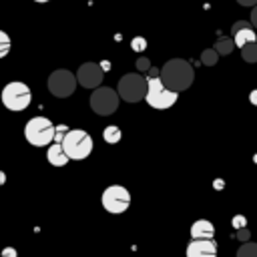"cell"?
Here are the masks:
<instances>
[{"instance_id": "cell-25", "label": "cell", "mask_w": 257, "mask_h": 257, "mask_svg": "<svg viewBox=\"0 0 257 257\" xmlns=\"http://www.w3.org/2000/svg\"><path fill=\"white\" fill-rule=\"evenodd\" d=\"M237 239L247 243V239H249V231H247V227H243V229H237Z\"/></svg>"}, {"instance_id": "cell-31", "label": "cell", "mask_w": 257, "mask_h": 257, "mask_svg": "<svg viewBox=\"0 0 257 257\" xmlns=\"http://www.w3.org/2000/svg\"><path fill=\"white\" fill-rule=\"evenodd\" d=\"M2 183H4V173L0 171V185H2Z\"/></svg>"}, {"instance_id": "cell-11", "label": "cell", "mask_w": 257, "mask_h": 257, "mask_svg": "<svg viewBox=\"0 0 257 257\" xmlns=\"http://www.w3.org/2000/svg\"><path fill=\"white\" fill-rule=\"evenodd\" d=\"M231 38H233V44L235 46H245L249 42H257V32L255 28L251 26V22H245V20H239L233 24L231 28Z\"/></svg>"}, {"instance_id": "cell-16", "label": "cell", "mask_w": 257, "mask_h": 257, "mask_svg": "<svg viewBox=\"0 0 257 257\" xmlns=\"http://www.w3.org/2000/svg\"><path fill=\"white\" fill-rule=\"evenodd\" d=\"M102 139L108 143V145H116L120 139H122V133L116 124H108L104 131H102Z\"/></svg>"}, {"instance_id": "cell-24", "label": "cell", "mask_w": 257, "mask_h": 257, "mask_svg": "<svg viewBox=\"0 0 257 257\" xmlns=\"http://www.w3.org/2000/svg\"><path fill=\"white\" fill-rule=\"evenodd\" d=\"M245 225H247V219H245L243 215H235V217H233V227H235V229H243Z\"/></svg>"}, {"instance_id": "cell-15", "label": "cell", "mask_w": 257, "mask_h": 257, "mask_svg": "<svg viewBox=\"0 0 257 257\" xmlns=\"http://www.w3.org/2000/svg\"><path fill=\"white\" fill-rule=\"evenodd\" d=\"M233 48H235V44H233V38H231V36H221V38L215 42V46H213V50H215L219 56L231 54Z\"/></svg>"}, {"instance_id": "cell-23", "label": "cell", "mask_w": 257, "mask_h": 257, "mask_svg": "<svg viewBox=\"0 0 257 257\" xmlns=\"http://www.w3.org/2000/svg\"><path fill=\"white\" fill-rule=\"evenodd\" d=\"M137 68H139L141 72H147V70L151 68V62H149V58H147V56H141V58L137 60Z\"/></svg>"}, {"instance_id": "cell-1", "label": "cell", "mask_w": 257, "mask_h": 257, "mask_svg": "<svg viewBox=\"0 0 257 257\" xmlns=\"http://www.w3.org/2000/svg\"><path fill=\"white\" fill-rule=\"evenodd\" d=\"M159 78L169 90L183 92L193 84L195 70H193V64L189 60H185V58H171L159 70Z\"/></svg>"}, {"instance_id": "cell-13", "label": "cell", "mask_w": 257, "mask_h": 257, "mask_svg": "<svg viewBox=\"0 0 257 257\" xmlns=\"http://www.w3.org/2000/svg\"><path fill=\"white\" fill-rule=\"evenodd\" d=\"M215 237V225L209 219H197L191 225V239H213Z\"/></svg>"}, {"instance_id": "cell-17", "label": "cell", "mask_w": 257, "mask_h": 257, "mask_svg": "<svg viewBox=\"0 0 257 257\" xmlns=\"http://www.w3.org/2000/svg\"><path fill=\"white\" fill-rule=\"evenodd\" d=\"M241 56L245 62H257V42H249L241 46Z\"/></svg>"}, {"instance_id": "cell-6", "label": "cell", "mask_w": 257, "mask_h": 257, "mask_svg": "<svg viewBox=\"0 0 257 257\" xmlns=\"http://www.w3.org/2000/svg\"><path fill=\"white\" fill-rule=\"evenodd\" d=\"M147 92V78L141 76L139 72H128L118 80L116 86V94L118 98L126 100V102H139L145 98Z\"/></svg>"}, {"instance_id": "cell-29", "label": "cell", "mask_w": 257, "mask_h": 257, "mask_svg": "<svg viewBox=\"0 0 257 257\" xmlns=\"http://www.w3.org/2000/svg\"><path fill=\"white\" fill-rule=\"evenodd\" d=\"M249 100H251V104H255V106H257V88L249 92Z\"/></svg>"}, {"instance_id": "cell-27", "label": "cell", "mask_w": 257, "mask_h": 257, "mask_svg": "<svg viewBox=\"0 0 257 257\" xmlns=\"http://www.w3.org/2000/svg\"><path fill=\"white\" fill-rule=\"evenodd\" d=\"M251 26L257 28V4H255L253 10H251Z\"/></svg>"}, {"instance_id": "cell-8", "label": "cell", "mask_w": 257, "mask_h": 257, "mask_svg": "<svg viewBox=\"0 0 257 257\" xmlns=\"http://www.w3.org/2000/svg\"><path fill=\"white\" fill-rule=\"evenodd\" d=\"M118 102H120V98H118L116 90H112L110 86H98L90 94V108H92V112H96L100 116L112 114L118 108Z\"/></svg>"}, {"instance_id": "cell-28", "label": "cell", "mask_w": 257, "mask_h": 257, "mask_svg": "<svg viewBox=\"0 0 257 257\" xmlns=\"http://www.w3.org/2000/svg\"><path fill=\"white\" fill-rule=\"evenodd\" d=\"M147 72H149V76H145V78H157L159 76V68H155V66H151Z\"/></svg>"}, {"instance_id": "cell-21", "label": "cell", "mask_w": 257, "mask_h": 257, "mask_svg": "<svg viewBox=\"0 0 257 257\" xmlns=\"http://www.w3.org/2000/svg\"><path fill=\"white\" fill-rule=\"evenodd\" d=\"M66 133H68V126L66 124H56L54 126V139H52V143H62V139H64Z\"/></svg>"}, {"instance_id": "cell-3", "label": "cell", "mask_w": 257, "mask_h": 257, "mask_svg": "<svg viewBox=\"0 0 257 257\" xmlns=\"http://www.w3.org/2000/svg\"><path fill=\"white\" fill-rule=\"evenodd\" d=\"M0 100H2V104H4L8 110L20 112V110L28 108L30 102H32L30 86L24 84V82H20V80H12V82H8V84L2 88Z\"/></svg>"}, {"instance_id": "cell-2", "label": "cell", "mask_w": 257, "mask_h": 257, "mask_svg": "<svg viewBox=\"0 0 257 257\" xmlns=\"http://www.w3.org/2000/svg\"><path fill=\"white\" fill-rule=\"evenodd\" d=\"M62 151L68 157V161H82L92 153V137L86 131L80 128H68V133L62 139Z\"/></svg>"}, {"instance_id": "cell-14", "label": "cell", "mask_w": 257, "mask_h": 257, "mask_svg": "<svg viewBox=\"0 0 257 257\" xmlns=\"http://www.w3.org/2000/svg\"><path fill=\"white\" fill-rule=\"evenodd\" d=\"M46 161H48L52 167H64V165L68 163V157L64 155V151H62V145H60V143H50V145H48Z\"/></svg>"}, {"instance_id": "cell-22", "label": "cell", "mask_w": 257, "mask_h": 257, "mask_svg": "<svg viewBox=\"0 0 257 257\" xmlns=\"http://www.w3.org/2000/svg\"><path fill=\"white\" fill-rule=\"evenodd\" d=\"M131 46H133V50H135V52H143V50L147 48V40H145V38H141V36H137V38H133V40H131Z\"/></svg>"}, {"instance_id": "cell-32", "label": "cell", "mask_w": 257, "mask_h": 257, "mask_svg": "<svg viewBox=\"0 0 257 257\" xmlns=\"http://www.w3.org/2000/svg\"><path fill=\"white\" fill-rule=\"evenodd\" d=\"M34 2H40V4H44V2H50V0H34Z\"/></svg>"}, {"instance_id": "cell-4", "label": "cell", "mask_w": 257, "mask_h": 257, "mask_svg": "<svg viewBox=\"0 0 257 257\" xmlns=\"http://www.w3.org/2000/svg\"><path fill=\"white\" fill-rule=\"evenodd\" d=\"M24 139L32 147H46L54 139V124L46 116H32L24 124Z\"/></svg>"}, {"instance_id": "cell-26", "label": "cell", "mask_w": 257, "mask_h": 257, "mask_svg": "<svg viewBox=\"0 0 257 257\" xmlns=\"http://www.w3.org/2000/svg\"><path fill=\"white\" fill-rule=\"evenodd\" d=\"M2 257H16V249H12V247L2 249Z\"/></svg>"}, {"instance_id": "cell-18", "label": "cell", "mask_w": 257, "mask_h": 257, "mask_svg": "<svg viewBox=\"0 0 257 257\" xmlns=\"http://www.w3.org/2000/svg\"><path fill=\"white\" fill-rule=\"evenodd\" d=\"M237 257H257V243L247 241L237 249Z\"/></svg>"}, {"instance_id": "cell-20", "label": "cell", "mask_w": 257, "mask_h": 257, "mask_svg": "<svg viewBox=\"0 0 257 257\" xmlns=\"http://www.w3.org/2000/svg\"><path fill=\"white\" fill-rule=\"evenodd\" d=\"M10 46H12V40H10V36H8L4 30H0V58L8 56V52H10Z\"/></svg>"}, {"instance_id": "cell-19", "label": "cell", "mask_w": 257, "mask_h": 257, "mask_svg": "<svg viewBox=\"0 0 257 257\" xmlns=\"http://www.w3.org/2000/svg\"><path fill=\"white\" fill-rule=\"evenodd\" d=\"M217 60H219V54H217L213 48H205V50L201 52V62H203L205 66H215Z\"/></svg>"}, {"instance_id": "cell-30", "label": "cell", "mask_w": 257, "mask_h": 257, "mask_svg": "<svg viewBox=\"0 0 257 257\" xmlns=\"http://www.w3.org/2000/svg\"><path fill=\"white\" fill-rule=\"evenodd\" d=\"M237 4H241V6H255L257 0H237Z\"/></svg>"}, {"instance_id": "cell-7", "label": "cell", "mask_w": 257, "mask_h": 257, "mask_svg": "<svg viewBox=\"0 0 257 257\" xmlns=\"http://www.w3.org/2000/svg\"><path fill=\"white\" fill-rule=\"evenodd\" d=\"M100 203H102L106 213L120 215V213H124L131 207V193L122 185H110V187H106L102 191Z\"/></svg>"}, {"instance_id": "cell-10", "label": "cell", "mask_w": 257, "mask_h": 257, "mask_svg": "<svg viewBox=\"0 0 257 257\" xmlns=\"http://www.w3.org/2000/svg\"><path fill=\"white\" fill-rule=\"evenodd\" d=\"M74 76H76V84H80L82 88H92L94 90V88L100 86V82L104 78V70L96 62H84V64L78 66Z\"/></svg>"}, {"instance_id": "cell-5", "label": "cell", "mask_w": 257, "mask_h": 257, "mask_svg": "<svg viewBox=\"0 0 257 257\" xmlns=\"http://www.w3.org/2000/svg\"><path fill=\"white\" fill-rule=\"evenodd\" d=\"M179 98V92L169 90L161 78H147V92H145V100L149 106L157 108V110H167L171 108Z\"/></svg>"}, {"instance_id": "cell-9", "label": "cell", "mask_w": 257, "mask_h": 257, "mask_svg": "<svg viewBox=\"0 0 257 257\" xmlns=\"http://www.w3.org/2000/svg\"><path fill=\"white\" fill-rule=\"evenodd\" d=\"M48 90L56 98H66L76 90V76L66 68H58L48 76Z\"/></svg>"}, {"instance_id": "cell-12", "label": "cell", "mask_w": 257, "mask_h": 257, "mask_svg": "<svg viewBox=\"0 0 257 257\" xmlns=\"http://www.w3.org/2000/svg\"><path fill=\"white\" fill-rule=\"evenodd\" d=\"M185 255L187 257H217V243L213 239H191Z\"/></svg>"}]
</instances>
